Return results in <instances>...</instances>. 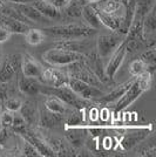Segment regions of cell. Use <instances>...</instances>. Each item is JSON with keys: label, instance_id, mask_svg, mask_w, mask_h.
<instances>
[{"label": "cell", "instance_id": "6da1fadb", "mask_svg": "<svg viewBox=\"0 0 156 157\" xmlns=\"http://www.w3.org/2000/svg\"><path fill=\"white\" fill-rule=\"evenodd\" d=\"M42 32L46 35H51L59 40H75L87 39L95 34V29L81 22H68L64 25L47 26L42 28Z\"/></svg>", "mask_w": 156, "mask_h": 157}, {"label": "cell", "instance_id": "74e56055", "mask_svg": "<svg viewBox=\"0 0 156 157\" xmlns=\"http://www.w3.org/2000/svg\"><path fill=\"white\" fill-rule=\"evenodd\" d=\"M89 120H91L92 122H95V121H98L99 118H100V110H99L96 107H92L91 109H89Z\"/></svg>", "mask_w": 156, "mask_h": 157}, {"label": "cell", "instance_id": "4fadbf2b", "mask_svg": "<svg viewBox=\"0 0 156 157\" xmlns=\"http://www.w3.org/2000/svg\"><path fill=\"white\" fill-rule=\"evenodd\" d=\"M19 114L25 120L26 124L28 127H34L38 124V118H39V108L37 105L35 101H22L21 107L19 109Z\"/></svg>", "mask_w": 156, "mask_h": 157}, {"label": "cell", "instance_id": "9c48e42d", "mask_svg": "<svg viewBox=\"0 0 156 157\" xmlns=\"http://www.w3.org/2000/svg\"><path fill=\"white\" fill-rule=\"evenodd\" d=\"M127 49H126V45L123 44L121 46H119L113 52L111 56H109V61L107 62V65L104 66V74H106V78H108V81H111L115 74L117 73V71L120 69L121 65L123 63L124 59L127 56Z\"/></svg>", "mask_w": 156, "mask_h": 157}, {"label": "cell", "instance_id": "30bf717a", "mask_svg": "<svg viewBox=\"0 0 156 157\" xmlns=\"http://www.w3.org/2000/svg\"><path fill=\"white\" fill-rule=\"evenodd\" d=\"M91 5L96 12L116 15V17H121V18H124V15H126V5L127 4H123L119 0H99Z\"/></svg>", "mask_w": 156, "mask_h": 157}, {"label": "cell", "instance_id": "8fae6325", "mask_svg": "<svg viewBox=\"0 0 156 157\" xmlns=\"http://www.w3.org/2000/svg\"><path fill=\"white\" fill-rule=\"evenodd\" d=\"M44 66L40 63L38 60H35L32 55L29 54H25L21 56V63H20V69H21V74L24 76H28V78H34L41 80V75L44 72Z\"/></svg>", "mask_w": 156, "mask_h": 157}, {"label": "cell", "instance_id": "277c9868", "mask_svg": "<svg viewBox=\"0 0 156 157\" xmlns=\"http://www.w3.org/2000/svg\"><path fill=\"white\" fill-rule=\"evenodd\" d=\"M85 58L86 54L72 52V51H67V49H61V48H51V49H47L42 54L44 61H46L47 63H49L53 67H59V68L66 67L75 61L84 60Z\"/></svg>", "mask_w": 156, "mask_h": 157}, {"label": "cell", "instance_id": "e0dca14e", "mask_svg": "<svg viewBox=\"0 0 156 157\" xmlns=\"http://www.w3.org/2000/svg\"><path fill=\"white\" fill-rule=\"evenodd\" d=\"M103 60L101 59L98 55L96 51H91L89 53L86 54L85 62L87 63V66L92 69V72L94 73L96 76H98L102 83L108 82V78H106V74H104V66L102 63Z\"/></svg>", "mask_w": 156, "mask_h": 157}, {"label": "cell", "instance_id": "d590c367", "mask_svg": "<svg viewBox=\"0 0 156 157\" xmlns=\"http://www.w3.org/2000/svg\"><path fill=\"white\" fill-rule=\"evenodd\" d=\"M11 136V128H0V145L4 148L5 143L7 142V140Z\"/></svg>", "mask_w": 156, "mask_h": 157}, {"label": "cell", "instance_id": "44dd1931", "mask_svg": "<svg viewBox=\"0 0 156 157\" xmlns=\"http://www.w3.org/2000/svg\"><path fill=\"white\" fill-rule=\"evenodd\" d=\"M41 14H44L48 19H60L61 18V11L58 10L53 4L48 0H34L31 2Z\"/></svg>", "mask_w": 156, "mask_h": 157}, {"label": "cell", "instance_id": "d4e9b609", "mask_svg": "<svg viewBox=\"0 0 156 157\" xmlns=\"http://www.w3.org/2000/svg\"><path fill=\"white\" fill-rule=\"evenodd\" d=\"M45 96L46 98L44 100V103L42 105H45L48 110L54 111V113H59V114H61V115L65 116L67 110L69 109V107L66 105V103H64L57 96H53V95H45Z\"/></svg>", "mask_w": 156, "mask_h": 157}, {"label": "cell", "instance_id": "484cf974", "mask_svg": "<svg viewBox=\"0 0 156 157\" xmlns=\"http://www.w3.org/2000/svg\"><path fill=\"white\" fill-rule=\"evenodd\" d=\"M0 13L4 14V15H6V17H10V18H13L15 20H19V21H22V22H25L27 25H33V22L31 20H28L24 15V14L20 12L19 10L17 8V7L14 6H6L5 4L2 5V6L0 7Z\"/></svg>", "mask_w": 156, "mask_h": 157}, {"label": "cell", "instance_id": "3957f363", "mask_svg": "<svg viewBox=\"0 0 156 157\" xmlns=\"http://www.w3.org/2000/svg\"><path fill=\"white\" fill-rule=\"evenodd\" d=\"M40 93L44 95H53L60 98L64 103L68 107H74V108H80L85 109L86 107L92 105L91 100H85L81 96H79L75 92H73L68 86H62V87H53V86H41Z\"/></svg>", "mask_w": 156, "mask_h": 157}, {"label": "cell", "instance_id": "83f0119b", "mask_svg": "<svg viewBox=\"0 0 156 157\" xmlns=\"http://www.w3.org/2000/svg\"><path fill=\"white\" fill-rule=\"evenodd\" d=\"M140 59L142 60L143 62L147 65V71L151 74H154L155 72V65H156V49L155 46L149 47L147 49H144V52L141 53Z\"/></svg>", "mask_w": 156, "mask_h": 157}, {"label": "cell", "instance_id": "1f68e13d", "mask_svg": "<svg viewBox=\"0 0 156 157\" xmlns=\"http://www.w3.org/2000/svg\"><path fill=\"white\" fill-rule=\"evenodd\" d=\"M22 101L17 98H7V100L4 102V107L6 110H10L12 113H18L21 107Z\"/></svg>", "mask_w": 156, "mask_h": 157}, {"label": "cell", "instance_id": "603a6c76", "mask_svg": "<svg viewBox=\"0 0 156 157\" xmlns=\"http://www.w3.org/2000/svg\"><path fill=\"white\" fill-rule=\"evenodd\" d=\"M0 24L5 25V26L12 32V34H26V32L31 28L29 25H27L22 21H19V20H15L13 18H10V17H6L4 14L0 13Z\"/></svg>", "mask_w": 156, "mask_h": 157}, {"label": "cell", "instance_id": "8d00e7d4", "mask_svg": "<svg viewBox=\"0 0 156 157\" xmlns=\"http://www.w3.org/2000/svg\"><path fill=\"white\" fill-rule=\"evenodd\" d=\"M8 98L7 93V83H0V102H5Z\"/></svg>", "mask_w": 156, "mask_h": 157}, {"label": "cell", "instance_id": "b9f144b4", "mask_svg": "<svg viewBox=\"0 0 156 157\" xmlns=\"http://www.w3.org/2000/svg\"><path fill=\"white\" fill-rule=\"evenodd\" d=\"M96 1H99V0H87L88 4H93V2H96Z\"/></svg>", "mask_w": 156, "mask_h": 157}, {"label": "cell", "instance_id": "836d02e7", "mask_svg": "<svg viewBox=\"0 0 156 157\" xmlns=\"http://www.w3.org/2000/svg\"><path fill=\"white\" fill-rule=\"evenodd\" d=\"M13 116L14 113L10 110L2 111V114L0 115V124L4 128H11L12 123H13Z\"/></svg>", "mask_w": 156, "mask_h": 157}, {"label": "cell", "instance_id": "ee69618b", "mask_svg": "<svg viewBox=\"0 0 156 157\" xmlns=\"http://www.w3.org/2000/svg\"><path fill=\"white\" fill-rule=\"evenodd\" d=\"M119 1H121V2H123V4H127V2H128V0H119Z\"/></svg>", "mask_w": 156, "mask_h": 157}, {"label": "cell", "instance_id": "4316f807", "mask_svg": "<svg viewBox=\"0 0 156 157\" xmlns=\"http://www.w3.org/2000/svg\"><path fill=\"white\" fill-rule=\"evenodd\" d=\"M46 39V34L39 28H29L25 34V40L31 46H38Z\"/></svg>", "mask_w": 156, "mask_h": 157}, {"label": "cell", "instance_id": "7a4b0ae2", "mask_svg": "<svg viewBox=\"0 0 156 157\" xmlns=\"http://www.w3.org/2000/svg\"><path fill=\"white\" fill-rule=\"evenodd\" d=\"M153 86V74L149 72H144L141 75H138L135 81L133 82V85L129 87V89L124 93L119 98L114 105V110L115 113H121L126 108H128L131 103H134L137 98L142 95L143 93L148 92Z\"/></svg>", "mask_w": 156, "mask_h": 157}, {"label": "cell", "instance_id": "f6af8a7d", "mask_svg": "<svg viewBox=\"0 0 156 157\" xmlns=\"http://www.w3.org/2000/svg\"><path fill=\"white\" fill-rule=\"evenodd\" d=\"M1 61H2V55H1V51H0V63H1Z\"/></svg>", "mask_w": 156, "mask_h": 157}, {"label": "cell", "instance_id": "f35d334b", "mask_svg": "<svg viewBox=\"0 0 156 157\" xmlns=\"http://www.w3.org/2000/svg\"><path fill=\"white\" fill-rule=\"evenodd\" d=\"M48 1H49L51 4H53V5L57 7L58 10H60V11L69 2V0H48Z\"/></svg>", "mask_w": 156, "mask_h": 157}, {"label": "cell", "instance_id": "7c38bea8", "mask_svg": "<svg viewBox=\"0 0 156 157\" xmlns=\"http://www.w3.org/2000/svg\"><path fill=\"white\" fill-rule=\"evenodd\" d=\"M64 122V115L48 110L45 105H42L39 108V118L38 124L44 129H54L59 128Z\"/></svg>", "mask_w": 156, "mask_h": 157}, {"label": "cell", "instance_id": "e575fe53", "mask_svg": "<svg viewBox=\"0 0 156 157\" xmlns=\"http://www.w3.org/2000/svg\"><path fill=\"white\" fill-rule=\"evenodd\" d=\"M11 36H12V32L5 25L0 24V44H4V42L8 41Z\"/></svg>", "mask_w": 156, "mask_h": 157}, {"label": "cell", "instance_id": "7bdbcfd3", "mask_svg": "<svg viewBox=\"0 0 156 157\" xmlns=\"http://www.w3.org/2000/svg\"><path fill=\"white\" fill-rule=\"evenodd\" d=\"M4 4H5V0H0V7L2 6Z\"/></svg>", "mask_w": 156, "mask_h": 157}, {"label": "cell", "instance_id": "f1b7e54d", "mask_svg": "<svg viewBox=\"0 0 156 157\" xmlns=\"http://www.w3.org/2000/svg\"><path fill=\"white\" fill-rule=\"evenodd\" d=\"M68 74L64 69H60L59 67L52 68V78H51V85L53 87H62L68 86Z\"/></svg>", "mask_w": 156, "mask_h": 157}, {"label": "cell", "instance_id": "5bb4252c", "mask_svg": "<svg viewBox=\"0 0 156 157\" xmlns=\"http://www.w3.org/2000/svg\"><path fill=\"white\" fill-rule=\"evenodd\" d=\"M88 130L85 128L80 127H66L65 130V137L67 142L71 144L74 149L82 148L87 138Z\"/></svg>", "mask_w": 156, "mask_h": 157}, {"label": "cell", "instance_id": "7402d4cb", "mask_svg": "<svg viewBox=\"0 0 156 157\" xmlns=\"http://www.w3.org/2000/svg\"><path fill=\"white\" fill-rule=\"evenodd\" d=\"M85 109L69 107V109L64 116L66 127H81L85 122Z\"/></svg>", "mask_w": 156, "mask_h": 157}, {"label": "cell", "instance_id": "9a60e30c", "mask_svg": "<svg viewBox=\"0 0 156 157\" xmlns=\"http://www.w3.org/2000/svg\"><path fill=\"white\" fill-rule=\"evenodd\" d=\"M53 48H61V49H67V51H72V52L82 53V54H87L92 51L88 41L84 39L58 40L57 42L53 44Z\"/></svg>", "mask_w": 156, "mask_h": 157}, {"label": "cell", "instance_id": "ba28073f", "mask_svg": "<svg viewBox=\"0 0 156 157\" xmlns=\"http://www.w3.org/2000/svg\"><path fill=\"white\" fill-rule=\"evenodd\" d=\"M21 56L7 55L6 59L0 63V83H8L20 69Z\"/></svg>", "mask_w": 156, "mask_h": 157}, {"label": "cell", "instance_id": "ab89813d", "mask_svg": "<svg viewBox=\"0 0 156 157\" xmlns=\"http://www.w3.org/2000/svg\"><path fill=\"white\" fill-rule=\"evenodd\" d=\"M113 141H111V137H106L103 140V147H104V149H107V150H109L111 148V145H113V143H111Z\"/></svg>", "mask_w": 156, "mask_h": 157}, {"label": "cell", "instance_id": "5b68a950", "mask_svg": "<svg viewBox=\"0 0 156 157\" xmlns=\"http://www.w3.org/2000/svg\"><path fill=\"white\" fill-rule=\"evenodd\" d=\"M126 34L119 31H111L109 34L99 35L95 42V51L102 60L108 59L119 46L123 44Z\"/></svg>", "mask_w": 156, "mask_h": 157}, {"label": "cell", "instance_id": "4dcf8cb0", "mask_svg": "<svg viewBox=\"0 0 156 157\" xmlns=\"http://www.w3.org/2000/svg\"><path fill=\"white\" fill-rule=\"evenodd\" d=\"M20 155L27 157H39L41 156L40 152L38 151V149L33 145L32 143H29L28 141H26L25 138H22V149L20 150Z\"/></svg>", "mask_w": 156, "mask_h": 157}, {"label": "cell", "instance_id": "ffe728a7", "mask_svg": "<svg viewBox=\"0 0 156 157\" xmlns=\"http://www.w3.org/2000/svg\"><path fill=\"white\" fill-rule=\"evenodd\" d=\"M148 137V130H137L135 132H127L120 138V145L124 150H131L140 142Z\"/></svg>", "mask_w": 156, "mask_h": 157}, {"label": "cell", "instance_id": "52a82bcc", "mask_svg": "<svg viewBox=\"0 0 156 157\" xmlns=\"http://www.w3.org/2000/svg\"><path fill=\"white\" fill-rule=\"evenodd\" d=\"M68 87L73 92L76 93L79 96H81L85 100H91V101H93L94 98H101L104 94L103 90H101L98 87L88 85L84 81L79 80V78H71V76L68 78Z\"/></svg>", "mask_w": 156, "mask_h": 157}, {"label": "cell", "instance_id": "2e32d148", "mask_svg": "<svg viewBox=\"0 0 156 157\" xmlns=\"http://www.w3.org/2000/svg\"><path fill=\"white\" fill-rule=\"evenodd\" d=\"M135 78H136L133 76L130 80L126 81L123 83H120V85L115 86L111 90H109L108 93H104L101 98H99V101L102 102V103H107V105H113V103H115L117 100L121 98V96L129 89V87L133 85V82L135 81Z\"/></svg>", "mask_w": 156, "mask_h": 157}, {"label": "cell", "instance_id": "60d3db41", "mask_svg": "<svg viewBox=\"0 0 156 157\" xmlns=\"http://www.w3.org/2000/svg\"><path fill=\"white\" fill-rule=\"evenodd\" d=\"M5 1H8L11 4H29V2H33L34 0H5Z\"/></svg>", "mask_w": 156, "mask_h": 157}, {"label": "cell", "instance_id": "d6a6232c", "mask_svg": "<svg viewBox=\"0 0 156 157\" xmlns=\"http://www.w3.org/2000/svg\"><path fill=\"white\" fill-rule=\"evenodd\" d=\"M140 156H156V145H155V140L153 138L148 144L143 145L141 150L138 152Z\"/></svg>", "mask_w": 156, "mask_h": 157}, {"label": "cell", "instance_id": "f546056e", "mask_svg": "<svg viewBox=\"0 0 156 157\" xmlns=\"http://www.w3.org/2000/svg\"><path fill=\"white\" fill-rule=\"evenodd\" d=\"M147 65L143 62L142 60L140 59H135L133 60L131 62H130L129 65V74L131 75V76H134V78H137L138 75H141L142 73L144 72H148L147 71Z\"/></svg>", "mask_w": 156, "mask_h": 157}, {"label": "cell", "instance_id": "cb8c5ba5", "mask_svg": "<svg viewBox=\"0 0 156 157\" xmlns=\"http://www.w3.org/2000/svg\"><path fill=\"white\" fill-rule=\"evenodd\" d=\"M81 17H82V19H84L86 25L89 26L91 28H93V29H95V31L100 29V27L102 26L101 25V21L99 19L96 11L92 7L91 4H86L85 6L82 7V10H81Z\"/></svg>", "mask_w": 156, "mask_h": 157}, {"label": "cell", "instance_id": "d6986e66", "mask_svg": "<svg viewBox=\"0 0 156 157\" xmlns=\"http://www.w3.org/2000/svg\"><path fill=\"white\" fill-rule=\"evenodd\" d=\"M18 88L22 94L28 96H35L40 93L41 83L38 78L24 76L22 74L18 78Z\"/></svg>", "mask_w": 156, "mask_h": 157}, {"label": "cell", "instance_id": "ac0fdd59", "mask_svg": "<svg viewBox=\"0 0 156 157\" xmlns=\"http://www.w3.org/2000/svg\"><path fill=\"white\" fill-rule=\"evenodd\" d=\"M13 5L26 17L27 19L31 20L33 24H42L44 25V24H48L51 20L47 17H45L44 14L40 13L31 2L29 4H13Z\"/></svg>", "mask_w": 156, "mask_h": 157}, {"label": "cell", "instance_id": "bcb514c9", "mask_svg": "<svg viewBox=\"0 0 156 157\" xmlns=\"http://www.w3.org/2000/svg\"><path fill=\"white\" fill-rule=\"evenodd\" d=\"M2 149H4V148H2V147H1V145H0V151H2Z\"/></svg>", "mask_w": 156, "mask_h": 157}, {"label": "cell", "instance_id": "7dc6e473", "mask_svg": "<svg viewBox=\"0 0 156 157\" xmlns=\"http://www.w3.org/2000/svg\"><path fill=\"white\" fill-rule=\"evenodd\" d=\"M0 128H1V124H0Z\"/></svg>", "mask_w": 156, "mask_h": 157}, {"label": "cell", "instance_id": "8992f818", "mask_svg": "<svg viewBox=\"0 0 156 157\" xmlns=\"http://www.w3.org/2000/svg\"><path fill=\"white\" fill-rule=\"evenodd\" d=\"M65 71L67 72L68 76L79 78V80H81V81H84V82L91 86L100 88L103 85L101 82V80L92 72V69L87 66V63L85 62V59L80 60V61H75L71 65L66 66Z\"/></svg>", "mask_w": 156, "mask_h": 157}]
</instances>
